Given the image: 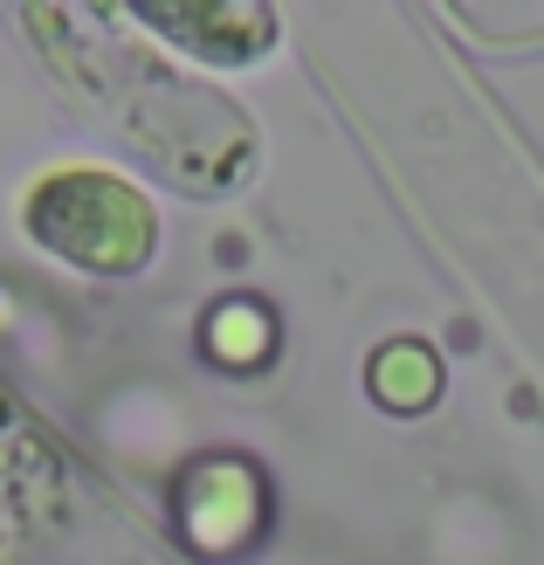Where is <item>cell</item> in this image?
Listing matches in <instances>:
<instances>
[{"instance_id":"1","label":"cell","mask_w":544,"mask_h":565,"mask_svg":"<svg viewBox=\"0 0 544 565\" xmlns=\"http://www.w3.org/2000/svg\"><path fill=\"white\" fill-rule=\"evenodd\" d=\"M28 228L42 248L97 276H125L152 256V207L110 173H55L28 201Z\"/></svg>"},{"instance_id":"2","label":"cell","mask_w":544,"mask_h":565,"mask_svg":"<svg viewBox=\"0 0 544 565\" xmlns=\"http://www.w3.org/2000/svg\"><path fill=\"white\" fill-rule=\"evenodd\" d=\"M146 28H159L166 42H180L200 63H255L276 42V14L263 8H146L138 14Z\"/></svg>"},{"instance_id":"3","label":"cell","mask_w":544,"mask_h":565,"mask_svg":"<svg viewBox=\"0 0 544 565\" xmlns=\"http://www.w3.org/2000/svg\"><path fill=\"white\" fill-rule=\"evenodd\" d=\"M435 386H441L435 352H420V345H386L372 359V393H380L386 407H427Z\"/></svg>"}]
</instances>
